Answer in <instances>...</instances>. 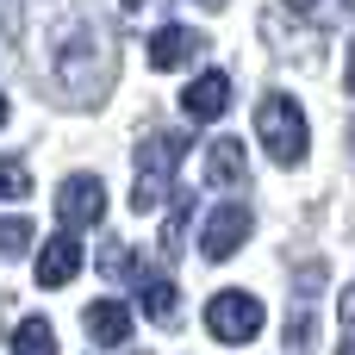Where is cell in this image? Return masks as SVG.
<instances>
[{"label":"cell","instance_id":"6da1fadb","mask_svg":"<svg viewBox=\"0 0 355 355\" xmlns=\"http://www.w3.org/2000/svg\"><path fill=\"white\" fill-rule=\"evenodd\" d=\"M256 131H262V150L281 168H300L306 150H312V131H306V112H300L293 94H262L256 100Z\"/></svg>","mask_w":355,"mask_h":355},{"label":"cell","instance_id":"7a4b0ae2","mask_svg":"<svg viewBox=\"0 0 355 355\" xmlns=\"http://www.w3.org/2000/svg\"><path fill=\"white\" fill-rule=\"evenodd\" d=\"M181 137L175 131H156L144 137L137 150V181H131V212H156L162 200H175V168H181Z\"/></svg>","mask_w":355,"mask_h":355},{"label":"cell","instance_id":"3957f363","mask_svg":"<svg viewBox=\"0 0 355 355\" xmlns=\"http://www.w3.org/2000/svg\"><path fill=\"white\" fill-rule=\"evenodd\" d=\"M206 331H212L218 343H250V337L262 331V300L243 293V287L212 293V300H206Z\"/></svg>","mask_w":355,"mask_h":355},{"label":"cell","instance_id":"277c9868","mask_svg":"<svg viewBox=\"0 0 355 355\" xmlns=\"http://www.w3.org/2000/svg\"><path fill=\"white\" fill-rule=\"evenodd\" d=\"M250 231H256V212H250L243 200H225V206L206 218V231H200V256H206V262H225V256H237V250L250 243Z\"/></svg>","mask_w":355,"mask_h":355},{"label":"cell","instance_id":"5b68a950","mask_svg":"<svg viewBox=\"0 0 355 355\" xmlns=\"http://www.w3.org/2000/svg\"><path fill=\"white\" fill-rule=\"evenodd\" d=\"M56 218H62L69 237L87 231V225H100V218H106V187H100V175H69V181L56 187Z\"/></svg>","mask_w":355,"mask_h":355},{"label":"cell","instance_id":"8992f818","mask_svg":"<svg viewBox=\"0 0 355 355\" xmlns=\"http://www.w3.org/2000/svg\"><path fill=\"white\" fill-rule=\"evenodd\" d=\"M225 106H231V75H225V69H206V75H193V81H187V94H181V112H187L193 125H212V119H225Z\"/></svg>","mask_w":355,"mask_h":355},{"label":"cell","instance_id":"52a82bcc","mask_svg":"<svg viewBox=\"0 0 355 355\" xmlns=\"http://www.w3.org/2000/svg\"><path fill=\"white\" fill-rule=\"evenodd\" d=\"M206 50V37L193 31V25H162L156 37H150V69H181V62H193Z\"/></svg>","mask_w":355,"mask_h":355},{"label":"cell","instance_id":"ba28073f","mask_svg":"<svg viewBox=\"0 0 355 355\" xmlns=\"http://www.w3.org/2000/svg\"><path fill=\"white\" fill-rule=\"evenodd\" d=\"M250 181V156L237 137H212L206 144V187H243Z\"/></svg>","mask_w":355,"mask_h":355},{"label":"cell","instance_id":"9c48e42d","mask_svg":"<svg viewBox=\"0 0 355 355\" xmlns=\"http://www.w3.org/2000/svg\"><path fill=\"white\" fill-rule=\"evenodd\" d=\"M81 275V243L69 237V231H56L44 250H37V287H62V281H75Z\"/></svg>","mask_w":355,"mask_h":355},{"label":"cell","instance_id":"30bf717a","mask_svg":"<svg viewBox=\"0 0 355 355\" xmlns=\"http://www.w3.org/2000/svg\"><path fill=\"white\" fill-rule=\"evenodd\" d=\"M81 324H87V337H94L100 349H119V343L131 337V306H125V300H94Z\"/></svg>","mask_w":355,"mask_h":355},{"label":"cell","instance_id":"8fae6325","mask_svg":"<svg viewBox=\"0 0 355 355\" xmlns=\"http://www.w3.org/2000/svg\"><path fill=\"white\" fill-rule=\"evenodd\" d=\"M181 293H175V281L168 275H144V287H137V306H144V318H156V324H175L181 318V306H175Z\"/></svg>","mask_w":355,"mask_h":355},{"label":"cell","instance_id":"7c38bea8","mask_svg":"<svg viewBox=\"0 0 355 355\" xmlns=\"http://www.w3.org/2000/svg\"><path fill=\"white\" fill-rule=\"evenodd\" d=\"M12 355H56V331H50V318H25V324L12 331Z\"/></svg>","mask_w":355,"mask_h":355},{"label":"cell","instance_id":"4fadbf2b","mask_svg":"<svg viewBox=\"0 0 355 355\" xmlns=\"http://www.w3.org/2000/svg\"><path fill=\"white\" fill-rule=\"evenodd\" d=\"M31 250V218L25 212H0V256H25Z\"/></svg>","mask_w":355,"mask_h":355},{"label":"cell","instance_id":"5bb4252c","mask_svg":"<svg viewBox=\"0 0 355 355\" xmlns=\"http://www.w3.org/2000/svg\"><path fill=\"white\" fill-rule=\"evenodd\" d=\"M100 275H106V281H131V275H137V250H131V243H106V250H100Z\"/></svg>","mask_w":355,"mask_h":355},{"label":"cell","instance_id":"9a60e30c","mask_svg":"<svg viewBox=\"0 0 355 355\" xmlns=\"http://www.w3.org/2000/svg\"><path fill=\"white\" fill-rule=\"evenodd\" d=\"M31 193V168L19 156H0V200H25Z\"/></svg>","mask_w":355,"mask_h":355},{"label":"cell","instance_id":"2e32d148","mask_svg":"<svg viewBox=\"0 0 355 355\" xmlns=\"http://www.w3.org/2000/svg\"><path fill=\"white\" fill-rule=\"evenodd\" d=\"M187 212H193V206H187V193H175V212H168V225H162V250H168V256L181 250V231H187Z\"/></svg>","mask_w":355,"mask_h":355},{"label":"cell","instance_id":"e0dca14e","mask_svg":"<svg viewBox=\"0 0 355 355\" xmlns=\"http://www.w3.org/2000/svg\"><path fill=\"white\" fill-rule=\"evenodd\" d=\"M337 312H343V324H349V331H355V281H349V287H343V300H337Z\"/></svg>","mask_w":355,"mask_h":355},{"label":"cell","instance_id":"ac0fdd59","mask_svg":"<svg viewBox=\"0 0 355 355\" xmlns=\"http://www.w3.org/2000/svg\"><path fill=\"white\" fill-rule=\"evenodd\" d=\"M349 94H355V44H349Z\"/></svg>","mask_w":355,"mask_h":355},{"label":"cell","instance_id":"d6986e66","mask_svg":"<svg viewBox=\"0 0 355 355\" xmlns=\"http://www.w3.org/2000/svg\"><path fill=\"white\" fill-rule=\"evenodd\" d=\"M337 355H355V337H343V349H337Z\"/></svg>","mask_w":355,"mask_h":355},{"label":"cell","instance_id":"ffe728a7","mask_svg":"<svg viewBox=\"0 0 355 355\" xmlns=\"http://www.w3.org/2000/svg\"><path fill=\"white\" fill-rule=\"evenodd\" d=\"M0 125H6V94H0Z\"/></svg>","mask_w":355,"mask_h":355},{"label":"cell","instance_id":"44dd1931","mask_svg":"<svg viewBox=\"0 0 355 355\" xmlns=\"http://www.w3.org/2000/svg\"><path fill=\"white\" fill-rule=\"evenodd\" d=\"M349 144H355V125H349Z\"/></svg>","mask_w":355,"mask_h":355},{"label":"cell","instance_id":"7402d4cb","mask_svg":"<svg viewBox=\"0 0 355 355\" xmlns=\"http://www.w3.org/2000/svg\"><path fill=\"white\" fill-rule=\"evenodd\" d=\"M131 355H144V349H131Z\"/></svg>","mask_w":355,"mask_h":355}]
</instances>
